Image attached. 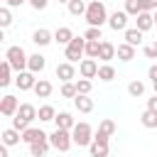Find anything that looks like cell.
Returning <instances> with one entry per match:
<instances>
[{"instance_id":"8fae6325","label":"cell","mask_w":157,"mask_h":157,"mask_svg":"<svg viewBox=\"0 0 157 157\" xmlns=\"http://www.w3.org/2000/svg\"><path fill=\"white\" fill-rule=\"evenodd\" d=\"M56 78H59L61 83H66V81L76 78V69H74V61H61V64H56Z\"/></svg>"},{"instance_id":"52a82bcc","label":"cell","mask_w":157,"mask_h":157,"mask_svg":"<svg viewBox=\"0 0 157 157\" xmlns=\"http://www.w3.org/2000/svg\"><path fill=\"white\" fill-rule=\"evenodd\" d=\"M78 74L81 78H98V61L96 59H81L78 61Z\"/></svg>"},{"instance_id":"e0dca14e","label":"cell","mask_w":157,"mask_h":157,"mask_svg":"<svg viewBox=\"0 0 157 157\" xmlns=\"http://www.w3.org/2000/svg\"><path fill=\"white\" fill-rule=\"evenodd\" d=\"M115 54H118L120 61H132V59H135V47L128 44V42H123V44L115 47Z\"/></svg>"},{"instance_id":"1f68e13d","label":"cell","mask_w":157,"mask_h":157,"mask_svg":"<svg viewBox=\"0 0 157 157\" xmlns=\"http://www.w3.org/2000/svg\"><path fill=\"white\" fill-rule=\"evenodd\" d=\"M98 54H101V42H96V39H86V56L98 59Z\"/></svg>"},{"instance_id":"74e56055","label":"cell","mask_w":157,"mask_h":157,"mask_svg":"<svg viewBox=\"0 0 157 157\" xmlns=\"http://www.w3.org/2000/svg\"><path fill=\"white\" fill-rule=\"evenodd\" d=\"M12 128H15V130H20V132H25V130L29 128V123H27L25 118H20V115L15 113V115H12Z\"/></svg>"},{"instance_id":"d590c367","label":"cell","mask_w":157,"mask_h":157,"mask_svg":"<svg viewBox=\"0 0 157 157\" xmlns=\"http://www.w3.org/2000/svg\"><path fill=\"white\" fill-rule=\"evenodd\" d=\"M10 25H12V12L5 5V7H0V27H10Z\"/></svg>"},{"instance_id":"83f0119b","label":"cell","mask_w":157,"mask_h":157,"mask_svg":"<svg viewBox=\"0 0 157 157\" xmlns=\"http://www.w3.org/2000/svg\"><path fill=\"white\" fill-rule=\"evenodd\" d=\"M66 7H69V12H71L74 17H81V15H86V7H88V2H86V0H71Z\"/></svg>"},{"instance_id":"836d02e7","label":"cell","mask_w":157,"mask_h":157,"mask_svg":"<svg viewBox=\"0 0 157 157\" xmlns=\"http://www.w3.org/2000/svg\"><path fill=\"white\" fill-rule=\"evenodd\" d=\"M128 93H130V96H135V98H137V96H142V93H145V83H142V81H137V78H135V81H130V83H128Z\"/></svg>"},{"instance_id":"4dcf8cb0","label":"cell","mask_w":157,"mask_h":157,"mask_svg":"<svg viewBox=\"0 0 157 157\" xmlns=\"http://www.w3.org/2000/svg\"><path fill=\"white\" fill-rule=\"evenodd\" d=\"M56 118V110H54V105H39V120L42 123H49V120H54Z\"/></svg>"},{"instance_id":"4fadbf2b","label":"cell","mask_w":157,"mask_h":157,"mask_svg":"<svg viewBox=\"0 0 157 157\" xmlns=\"http://www.w3.org/2000/svg\"><path fill=\"white\" fill-rule=\"evenodd\" d=\"M135 27H137V29H142V32L152 29V27H155V15H152V10H147V12H140V15L135 17Z\"/></svg>"},{"instance_id":"cb8c5ba5","label":"cell","mask_w":157,"mask_h":157,"mask_svg":"<svg viewBox=\"0 0 157 157\" xmlns=\"http://www.w3.org/2000/svg\"><path fill=\"white\" fill-rule=\"evenodd\" d=\"M34 93H37V98H49V96H52V81H47V78H37Z\"/></svg>"},{"instance_id":"b9f144b4","label":"cell","mask_w":157,"mask_h":157,"mask_svg":"<svg viewBox=\"0 0 157 157\" xmlns=\"http://www.w3.org/2000/svg\"><path fill=\"white\" fill-rule=\"evenodd\" d=\"M147 108H150V110H155V113H157V93H155V96H152V98H147Z\"/></svg>"},{"instance_id":"ab89813d","label":"cell","mask_w":157,"mask_h":157,"mask_svg":"<svg viewBox=\"0 0 157 157\" xmlns=\"http://www.w3.org/2000/svg\"><path fill=\"white\" fill-rule=\"evenodd\" d=\"M145 56L147 59H157V42H150V44H145Z\"/></svg>"},{"instance_id":"44dd1931","label":"cell","mask_w":157,"mask_h":157,"mask_svg":"<svg viewBox=\"0 0 157 157\" xmlns=\"http://www.w3.org/2000/svg\"><path fill=\"white\" fill-rule=\"evenodd\" d=\"M44 137H49V135L42 132L39 128H32V125L22 132V142H27V145H32V142H37V140H44Z\"/></svg>"},{"instance_id":"4316f807","label":"cell","mask_w":157,"mask_h":157,"mask_svg":"<svg viewBox=\"0 0 157 157\" xmlns=\"http://www.w3.org/2000/svg\"><path fill=\"white\" fill-rule=\"evenodd\" d=\"M12 71H15V69H12V66H10V61L5 59V61L0 64V86H2V88L12 83V78H10V74H12Z\"/></svg>"},{"instance_id":"5b68a950","label":"cell","mask_w":157,"mask_h":157,"mask_svg":"<svg viewBox=\"0 0 157 157\" xmlns=\"http://www.w3.org/2000/svg\"><path fill=\"white\" fill-rule=\"evenodd\" d=\"M64 56H66V61H78L81 56H86V37H74L66 44Z\"/></svg>"},{"instance_id":"277c9868","label":"cell","mask_w":157,"mask_h":157,"mask_svg":"<svg viewBox=\"0 0 157 157\" xmlns=\"http://www.w3.org/2000/svg\"><path fill=\"white\" fill-rule=\"evenodd\" d=\"M49 142H52L54 150H59V152H69V147L74 145L71 130H61V128H56V130L49 135Z\"/></svg>"},{"instance_id":"484cf974","label":"cell","mask_w":157,"mask_h":157,"mask_svg":"<svg viewBox=\"0 0 157 157\" xmlns=\"http://www.w3.org/2000/svg\"><path fill=\"white\" fill-rule=\"evenodd\" d=\"M142 29H137V27H130V29H125V42L128 44H132V47H137V44H142Z\"/></svg>"},{"instance_id":"f35d334b","label":"cell","mask_w":157,"mask_h":157,"mask_svg":"<svg viewBox=\"0 0 157 157\" xmlns=\"http://www.w3.org/2000/svg\"><path fill=\"white\" fill-rule=\"evenodd\" d=\"M83 37H86V39H96V42H101V39H103V34H101V27H88Z\"/></svg>"},{"instance_id":"d6986e66","label":"cell","mask_w":157,"mask_h":157,"mask_svg":"<svg viewBox=\"0 0 157 157\" xmlns=\"http://www.w3.org/2000/svg\"><path fill=\"white\" fill-rule=\"evenodd\" d=\"M74 105H76L78 113H91V110H93V98H88L86 93H78V96L74 98Z\"/></svg>"},{"instance_id":"c3c4849f","label":"cell","mask_w":157,"mask_h":157,"mask_svg":"<svg viewBox=\"0 0 157 157\" xmlns=\"http://www.w3.org/2000/svg\"><path fill=\"white\" fill-rule=\"evenodd\" d=\"M152 86H155V93H157V81H152Z\"/></svg>"},{"instance_id":"ffe728a7","label":"cell","mask_w":157,"mask_h":157,"mask_svg":"<svg viewBox=\"0 0 157 157\" xmlns=\"http://www.w3.org/2000/svg\"><path fill=\"white\" fill-rule=\"evenodd\" d=\"M17 115H20V118H25L27 123H32L34 118H39V110H37L32 103H20V108H17Z\"/></svg>"},{"instance_id":"6da1fadb","label":"cell","mask_w":157,"mask_h":157,"mask_svg":"<svg viewBox=\"0 0 157 157\" xmlns=\"http://www.w3.org/2000/svg\"><path fill=\"white\" fill-rule=\"evenodd\" d=\"M86 22H88V27H103L105 22H108V10H105V5L101 2V0H88V7H86Z\"/></svg>"},{"instance_id":"60d3db41","label":"cell","mask_w":157,"mask_h":157,"mask_svg":"<svg viewBox=\"0 0 157 157\" xmlns=\"http://www.w3.org/2000/svg\"><path fill=\"white\" fill-rule=\"evenodd\" d=\"M27 2H29L34 10H44V7L49 5V0H27Z\"/></svg>"},{"instance_id":"9c48e42d","label":"cell","mask_w":157,"mask_h":157,"mask_svg":"<svg viewBox=\"0 0 157 157\" xmlns=\"http://www.w3.org/2000/svg\"><path fill=\"white\" fill-rule=\"evenodd\" d=\"M15 83H17V88H20V91H34V86H37V78H34V74L27 69V71H20V74H17Z\"/></svg>"},{"instance_id":"7402d4cb","label":"cell","mask_w":157,"mask_h":157,"mask_svg":"<svg viewBox=\"0 0 157 157\" xmlns=\"http://www.w3.org/2000/svg\"><path fill=\"white\" fill-rule=\"evenodd\" d=\"M98 59L101 61H110V59H115V44H110L108 39H101V54H98Z\"/></svg>"},{"instance_id":"5bb4252c","label":"cell","mask_w":157,"mask_h":157,"mask_svg":"<svg viewBox=\"0 0 157 157\" xmlns=\"http://www.w3.org/2000/svg\"><path fill=\"white\" fill-rule=\"evenodd\" d=\"M32 42H34L37 47H47V44H52V42H54V34H52L49 29L39 27V29H34V32H32Z\"/></svg>"},{"instance_id":"2e32d148","label":"cell","mask_w":157,"mask_h":157,"mask_svg":"<svg viewBox=\"0 0 157 157\" xmlns=\"http://www.w3.org/2000/svg\"><path fill=\"white\" fill-rule=\"evenodd\" d=\"M54 123H56V128H61V130H74V125H76V120H74V115H71V113H66V110H61V113H56V118H54Z\"/></svg>"},{"instance_id":"7bdbcfd3","label":"cell","mask_w":157,"mask_h":157,"mask_svg":"<svg viewBox=\"0 0 157 157\" xmlns=\"http://www.w3.org/2000/svg\"><path fill=\"white\" fill-rule=\"evenodd\" d=\"M7 2V7H20V5H25L27 0H5Z\"/></svg>"},{"instance_id":"bcb514c9","label":"cell","mask_w":157,"mask_h":157,"mask_svg":"<svg viewBox=\"0 0 157 157\" xmlns=\"http://www.w3.org/2000/svg\"><path fill=\"white\" fill-rule=\"evenodd\" d=\"M150 10H157V0H150Z\"/></svg>"},{"instance_id":"ba28073f","label":"cell","mask_w":157,"mask_h":157,"mask_svg":"<svg viewBox=\"0 0 157 157\" xmlns=\"http://www.w3.org/2000/svg\"><path fill=\"white\" fill-rule=\"evenodd\" d=\"M128 17H130V15H128L125 10H115V12L108 17V27L115 29V32H118V29L125 32V29H128Z\"/></svg>"},{"instance_id":"f907efd6","label":"cell","mask_w":157,"mask_h":157,"mask_svg":"<svg viewBox=\"0 0 157 157\" xmlns=\"http://www.w3.org/2000/svg\"><path fill=\"white\" fill-rule=\"evenodd\" d=\"M155 157H157V155H155Z\"/></svg>"},{"instance_id":"f1b7e54d","label":"cell","mask_w":157,"mask_h":157,"mask_svg":"<svg viewBox=\"0 0 157 157\" xmlns=\"http://www.w3.org/2000/svg\"><path fill=\"white\" fill-rule=\"evenodd\" d=\"M88 150H91V157H108V142L93 140V142L88 145Z\"/></svg>"},{"instance_id":"7dc6e473","label":"cell","mask_w":157,"mask_h":157,"mask_svg":"<svg viewBox=\"0 0 157 157\" xmlns=\"http://www.w3.org/2000/svg\"><path fill=\"white\" fill-rule=\"evenodd\" d=\"M56 2H61V5H69V2H71V0H56Z\"/></svg>"},{"instance_id":"d6a6232c","label":"cell","mask_w":157,"mask_h":157,"mask_svg":"<svg viewBox=\"0 0 157 157\" xmlns=\"http://www.w3.org/2000/svg\"><path fill=\"white\" fill-rule=\"evenodd\" d=\"M98 78H101V81H113V78H115V69H113L110 64L98 66Z\"/></svg>"},{"instance_id":"3957f363","label":"cell","mask_w":157,"mask_h":157,"mask_svg":"<svg viewBox=\"0 0 157 157\" xmlns=\"http://www.w3.org/2000/svg\"><path fill=\"white\" fill-rule=\"evenodd\" d=\"M93 128L88 125V123H76L74 125V130H71V137H74V145H78V147H88L91 142H93Z\"/></svg>"},{"instance_id":"ee69618b","label":"cell","mask_w":157,"mask_h":157,"mask_svg":"<svg viewBox=\"0 0 157 157\" xmlns=\"http://www.w3.org/2000/svg\"><path fill=\"white\" fill-rule=\"evenodd\" d=\"M147 74H150V78H152V81H157V64H152Z\"/></svg>"},{"instance_id":"e575fe53","label":"cell","mask_w":157,"mask_h":157,"mask_svg":"<svg viewBox=\"0 0 157 157\" xmlns=\"http://www.w3.org/2000/svg\"><path fill=\"white\" fill-rule=\"evenodd\" d=\"M61 96H64V98H76V96H78V91H76V83H74V81H66V83H61Z\"/></svg>"},{"instance_id":"603a6c76","label":"cell","mask_w":157,"mask_h":157,"mask_svg":"<svg viewBox=\"0 0 157 157\" xmlns=\"http://www.w3.org/2000/svg\"><path fill=\"white\" fill-rule=\"evenodd\" d=\"M49 137H44V140H37V142H32L29 145V155L32 157H44L47 155V150H49Z\"/></svg>"},{"instance_id":"681fc988","label":"cell","mask_w":157,"mask_h":157,"mask_svg":"<svg viewBox=\"0 0 157 157\" xmlns=\"http://www.w3.org/2000/svg\"><path fill=\"white\" fill-rule=\"evenodd\" d=\"M152 15H155V25H157V10H155V12H152Z\"/></svg>"},{"instance_id":"30bf717a","label":"cell","mask_w":157,"mask_h":157,"mask_svg":"<svg viewBox=\"0 0 157 157\" xmlns=\"http://www.w3.org/2000/svg\"><path fill=\"white\" fill-rule=\"evenodd\" d=\"M113 132H115V123H113L110 118H105V120H101V125H98L93 140H98V142H108V137H110Z\"/></svg>"},{"instance_id":"8992f818","label":"cell","mask_w":157,"mask_h":157,"mask_svg":"<svg viewBox=\"0 0 157 157\" xmlns=\"http://www.w3.org/2000/svg\"><path fill=\"white\" fill-rule=\"evenodd\" d=\"M17 108H20V101H17V96H12V93H5V96L0 98V113H2L5 118H12V115L17 113Z\"/></svg>"},{"instance_id":"8d00e7d4","label":"cell","mask_w":157,"mask_h":157,"mask_svg":"<svg viewBox=\"0 0 157 157\" xmlns=\"http://www.w3.org/2000/svg\"><path fill=\"white\" fill-rule=\"evenodd\" d=\"M91 88H93L91 78H78V81H76V91H78V93H86V96H88Z\"/></svg>"},{"instance_id":"d4e9b609","label":"cell","mask_w":157,"mask_h":157,"mask_svg":"<svg viewBox=\"0 0 157 157\" xmlns=\"http://www.w3.org/2000/svg\"><path fill=\"white\" fill-rule=\"evenodd\" d=\"M71 39H74V32H71L69 27H59V29L54 32V42H56V44H64V47H66Z\"/></svg>"},{"instance_id":"f6af8a7d","label":"cell","mask_w":157,"mask_h":157,"mask_svg":"<svg viewBox=\"0 0 157 157\" xmlns=\"http://www.w3.org/2000/svg\"><path fill=\"white\" fill-rule=\"evenodd\" d=\"M0 157H7V145H2V147H0Z\"/></svg>"},{"instance_id":"7a4b0ae2","label":"cell","mask_w":157,"mask_h":157,"mask_svg":"<svg viewBox=\"0 0 157 157\" xmlns=\"http://www.w3.org/2000/svg\"><path fill=\"white\" fill-rule=\"evenodd\" d=\"M5 59L10 61V66L20 74V71H27V61H29V54L22 49V47H17V44H12V47H7V52H5Z\"/></svg>"},{"instance_id":"f546056e","label":"cell","mask_w":157,"mask_h":157,"mask_svg":"<svg viewBox=\"0 0 157 157\" xmlns=\"http://www.w3.org/2000/svg\"><path fill=\"white\" fill-rule=\"evenodd\" d=\"M140 123H142L145 128H150V130H152V128H157V113H155V110H150V108H145V110H142V115H140Z\"/></svg>"},{"instance_id":"ac0fdd59","label":"cell","mask_w":157,"mask_h":157,"mask_svg":"<svg viewBox=\"0 0 157 157\" xmlns=\"http://www.w3.org/2000/svg\"><path fill=\"white\" fill-rule=\"evenodd\" d=\"M44 66H47V59H44L42 54H29L27 69H29L32 74H42V71H44Z\"/></svg>"},{"instance_id":"7c38bea8","label":"cell","mask_w":157,"mask_h":157,"mask_svg":"<svg viewBox=\"0 0 157 157\" xmlns=\"http://www.w3.org/2000/svg\"><path fill=\"white\" fill-rule=\"evenodd\" d=\"M150 10V0H125V12L130 17H137L140 12Z\"/></svg>"},{"instance_id":"9a60e30c","label":"cell","mask_w":157,"mask_h":157,"mask_svg":"<svg viewBox=\"0 0 157 157\" xmlns=\"http://www.w3.org/2000/svg\"><path fill=\"white\" fill-rule=\"evenodd\" d=\"M0 137H2V145H7V147H15V145L22 142V132L15 130V128H5Z\"/></svg>"}]
</instances>
